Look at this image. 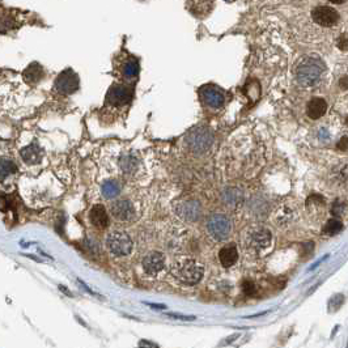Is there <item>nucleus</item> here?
<instances>
[{"label": "nucleus", "mask_w": 348, "mask_h": 348, "mask_svg": "<svg viewBox=\"0 0 348 348\" xmlns=\"http://www.w3.org/2000/svg\"><path fill=\"white\" fill-rule=\"evenodd\" d=\"M338 47L340 50H343V51L348 49V38L345 37V36H340V37H339Z\"/></svg>", "instance_id": "nucleus-27"}, {"label": "nucleus", "mask_w": 348, "mask_h": 348, "mask_svg": "<svg viewBox=\"0 0 348 348\" xmlns=\"http://www.w3.org/2000/svg\"><path fill=\"white\" fill-rule=\"evenodd\" d=\"M339 87L342 88V89H348V76L340 78V80H339Z\"/></svg>", "instance_id": "nucleus-31"}, {"label": "nucleus", "mask_w": 348, "mask_h": 348, "mask_svg": "<svg viewBox=\"0 0 348 348\" xmlns=\"http://www.w3.org/2000/svg\"><path fill=\"white\" fill-rule=\"evenodd\" d=\"M115 166L123 177H135V174L140 169V159L135 153L124 152L117 157Z\"/></svg>", "instance_id": "nucleus-8"}, {"label": "nucleus", "mask_w": 348, "mask_h": 348, "mask_svg": "<svg viewBox=\"0 0 348 348\" xmlns=\"http://www.w3.org/2000/svg\"><path fill=\"white\" fill-rule=\"evenodd\" d=\"M190 11L196 16H204L211 11V0H189Z\"/></svg>", "instance_id": "nucleus-20"}, {"label": "nucleus", "mask_w": 348, "mask_h": 348, "mask_svg": "<svg viewBox=\"0 0 348 348\" xmlns=\"http://www.w3.org/2000/svg\"><path fill=\"white\" fill-rule=\"evenodd\" d=\"M343 208H344V205H343L342 203L335 202L333 205V208H331V212H333V215H340L343 212Z\"/></svg>", "instance_id": "nucleus-29"}, {"label": "nucleus", "mask_w": 348, "mask_h": 348, "mask_svg": "<svg viewBox=\"0 0 348 348\" xmlns=\"http://www.w3.org/2000/svg\"><path fill=\"white\" fill-rule=\"evenodd\" d=\"M272 242L271 232L266 228H255L246 237V249L252 254H258L270 248Z\"/></svg>", "instance_id": "nucleus-4"}, {"label": "nucleus", "mask_w": 348, "mask_h": 348, "mask_svg": "<svg viewBox=\"0 0 348 348\" xmlns=\"http://www.w3.org/2000/svg\"><path fill=\"white\" fill-rule=\"evenodd\" d=\"M224 195L230 196V199H227L228 204H234V203H238L239 200H241V195H239V193H237L236 190H227V191L224 193Z\"/></svg>", "instance_id": "nucleus-26"}, {"label": "nucleus", "mask_w": 348, "mask_h": 348, "mask_svg": "<svg viewBox=\"0 0 348 348\" xmlns=\"http://www.w3.org/2000/svg\"><path fill=\"white\" fill-rule=\"evenodd\" d=\"M200 96L203 101L211 108L219 109L224 105V93L215 85H205L200 89Z\"/></svg>", "instance_id": "nucleus-12"}, {"label": "nucleus", "mask_w": 348, "mask_h": 348, "mask_svg": "<svg viewBox=\"0 0 348 348\" xmlns=\"http://www.w3.org/2000/svg\"><path fill=\"white\" fill-rule=\"evenodd\" d=\"M140 345H152V347H156L157 344H155V343H148V342H140Z\"/></svg>", "instance_id": "nucleus-33"}, {"label": "nucleus", "mask_w": 348, "mask_h": 348, "mask_svg": "<svg viewBox=\"0 0 348 348\" xmlns=\"http://www.w3.org/2000/svg\"><path fill=\"white\" fill-rule=\"evenodd\" d=\"M173 276L184 284L193 286L202 279L204 273V267L202 263L191 258H181L174 262L171 266Z\"/></svg>", "instance_id": "nucleus-1"}, {"label": "nucleus", "mask_w": 348, "mask_h": 348, "mask_svg": "<svg viewBox=\"0 0 348 348\" xmlns=\"http://www.w3.org/2000/svg\"><path fill=\"white\" fill-rule=\"evenodd\" d=\"M214 135L207 128H195L187 136V146L195 153H204L211 148Z\"/></svg>", "instance_id": "nucleus-5"}, {"label": "nucleus", "mask_w": 348, "mask_h": 348, "mask_svg": "<svg viewBox=\"0 0 348 348\" xmlns=\"http://www.w3.org/2000/svg\"><path fill=\"white\" fill-rule=\"evenodd\" d=\"M168 317L176 318V320H184V321L195 320V317H194V316H180V314H174V313H169Z\"/></svg>", "instance_id": "nucleus-28"}, {"label": "nucleus", "mask_w": 348, "mask_h": 348, "mask_svg": "<svg viewBox=\"0 0 348 348\" xmlns=\"http://www.w3.org/2000/svg\"><path fill=\"white\" fill-rule=\"evenodd\" d=\"M327 110V102L321 97H314L308 103V117L310 119H320Z\"/></svg>", "instance_id": "nucleus-16"}, {"label": "nucleus", "mask_w": 348, "mask_h": 348, "mask_svg": "<svg viewBox=\"0 0 348 348\" xmlns=\"http://www.w3.org/2000/svg\"><path fill=\"white\" fill-rule=\"evenodd\" d=\"M165 257L160 252H151L146 255L142 262L144 272L151 275V276H157L160 272L165 268Z\"/></svg>", "instance_id": "nucleus-10"}, {"label": "nucleus", "mask_w": 348, "mask_h": 348, "mask_svg": "<svg viewBox=\"0 0 348 348\" xmlns=\"http://www.w3.org/2000/svg\"><path fill=\"white\" fill-rule=\"evenodd\" d=\"M106 248L115 257H126L134 249V242L126 232L113 230L106 237Z\"/></svg>", "instance_id": "nucleus-3"}, {"label": "nucleus", "mask_w": 348, "mask_h": 348, "mask_svg": "<svg viewBox=\"0 0 348 348\" xmlns=\"http://www.w3.org/2000/svg\"><path fill=\"white\" fill-rule=\"evenodd\" d=\"M230 225L229 219L223 214H215L207 221V230H208L210 236L216 241H224L227 239L230 234Z\"/></svg>", "instance_id": "nucleus-6"}, {"label": "nucleus", "mask_w": 348, "mask_h": 348, "mask_svg": "<svg viewBox=\"0 0 348 348\" xmlns=\"http://www.w3.org/2000/svg\"><path fill=\"white\" fill-rule=\"evenodd\" d=\"M200 212H202V207L196 200H186L177 205V214L187 221L198 220Z\"/></svg>", "instance_id": "nucleus-13"}, {"label": "nucleus", "mask_w": 348, "mask_h": 348, "mask_svg": "<svg viewBox=\"0 0 348 348\" xmlns=\"http://www.w3.org/2000/svg\"><path fill=\"white\" fill-rule=\"evenodd\" d=\"M242 291L246 296H253L257 291V287H255L254 282L252 280H245L242 283Z\"/></svg>", "instance_id": "nucleus-25"}, {"label": "nucleus", "mask_w": 348, "mask_h": 348, "mask_svg": "<svg viewBox=\"0 0 348 348\" xmlns=\"http://www.w3.org/2000/svg\"><path fill=\"white\" fill-rule=\"evenodd\" d=\"M325 72V65L316 58H305L298 63L296 68V78L302 87L311 88L320 83Z\"/></svg>", "instance_id": "nucleus-2"}, {"label": "nucleus", "mask_w": 348, "mask_h": 348, "mask_svg": "<svg viewBox=\"0 0 348 348\" xmlns=\"http://www.w3.org/2000/svg\"><path fill=\"white\" fill-rule=\"evenodd\" d=\"M311 17H313L314 21L322 25V26H333L339 20L338 12L331 7L325 6L314 8L313 12H311Z\"/></svg>", "instance_id": "nucleus-11"}, {"label": "nucleus", "mask_w": 348, "mask_h": 348, "mask_svg": "<svg viewBox=\"0 0 348 348\" xmlns=\"http://www.w3.org/2000/svg\"><path fill=\"white\" fill-rule=\"evenodd\" d=\"M79 88V76L72 69H65L58 76L55 89L62 94H71Z\"/></svg>", "instance_id": "nucleus-9"}, {"label": "nucleus", "mask_w": 348, "mask_h": 348, "mask_svg": "<svg viewBox=\"0 0 348 348\" xmlns=\"http://www.w3.org/2000/svg\"><path fill=\"white\" fill-rule=\"evenodd\" d=\"M338 148L342 149V151H345V149H348V137H343V139L339 142Z\"/></svg>", "instance_id": "nucleus-30"}, {"label": "nucleus", "mask_w": 348, "mask_h": 348, "mask_svg": "<svg viewBox=\"0 0 348 348\" xmlns=\"http://www.w3.org/2000/svg\"><path fill=\"white\" fill-rule=\"evenodd\" d=\"M21 157L26 164L36 165L42 160V151L37 143H33L21 151Z\"/></svg>", "instance_id": "nucleus-18"}, {"label": "nucleus", "mask_w": 348, "mask_h": 348, "mask_svg": "<svg viewBox=\"0 0 348 348\" xmlns=\"http://www.w3.org/2000/svg\"><path fill=\"white\" fill-rule=\"evenodd\" d=\"M149 306H152V308H155V309H165L166 306L165 305H155V304H148Z\"/></svg>", "instance_id": "nucleus-32"}, {"label": "nucleus", "mask_w": 348, "mask_h": 348, "mask_svg": "<svg viewBox=\"0 0 348 348\" xmlns=\"http://www.w3.org/2000/svg\"><path fill=\"white\" fill-rule=\"evenodd\" d=\"M113 218L122 223H132L136 219V207L128 199H119L110 204Z\"/></svg>", "instance_id": "nucleus-7"}, {"label": "nucleus", "mask_w": 348, "mask_h": 348, "mask_svg": "<svg viewBox=\"0 0 348 348\" xmlns=\"http://www.w3.org/2000/svg\"><path fill=\"white\" fill-rule=\"evenodd\" d=\"M122 185L118 181H106L101 186V194L105 199H114L121 194Z\"/></svg>", "instance_id": "nucleus-19"}, {"label": "nucleus", "mask_w": 348, "mask_h": 348, "mask_svg": "<svg viewBox=\"0 0 348 348\" xmlns=\"http://www.w3.org/2000/svg\"><path fill=\"white\" fill-rule=\"evenodd\" d=\"M342 229V221L338 220V219H330V220H327L325 228H323V232L326 234H329V236H335V234H338Z\"/></svg>", "instance_id": "nucleus-22"}, {"label": "nucleus", "mask_w": 348, "mask_h": 348, "mask_svg": "<svg viewBox=\"0 0 348 348\" xmlns=\"http://www.w3.org/2000/svg\"><path fill=\"white\" fill-rule=\"evenodd\" d=\"M329 2H331V3H334V4H342V3H344V0H329Z\"/></svg>", "instance_id": "nucleus-34"}, {"label": "nucleus", "mask_w": 348, "mask_h": 348, "mask_svg": "<svg viewBox=\"0 0 348 348\" xmlns=\"http://www.w3.org/2000/svg\"><path fill=\"white\" fill-rule=\"evenodd\" d=\"M131 97H132V92L127 87H124V85H113L109 89V92H108L106 98L112 105H124V103H127L130 101Z\"/></svg>", "instance_id": "nucleus-14"}, {"label": "nucleus", "mask_w": 348, "mask_h": 348, "mask_svg": "<svg viewBox=\"0 0 348 348\" xmlns=\"http://www.w3.org/2000/svg\"><path fill=\"white\" fill-rule=\"evenodd\" d=\"M44 76V71H42V67L37 63H33L28 67V68L24 71V79L28 81L29 84H36L38 81L42 79Z\"/></svg>", "instance_id": "nucleus-21"}, {"label": "nucleus", "mask_w": 348, "mask_h": 348, "mask_svg": "<svg viewBox=\"0 0 348 348\" xmlns=\"http://www.w3.org/2000/svg\"><path fill=\"white\" fill-rule=\"evenodd\" d=\"M219 259L223 267L229 268L232 267L238 259V250H237L234 243H228L219 252Z\"/></svg>", "instance_id": "nucleus-15"}, {"label": "nucleus", "mask_w": 348, "mask_h": 348, "mask_svg": "<svg viewBox=\"0 0 348 348\" xmlns=\"http://www.w3.org/2000/svg\"><path fill=\"white\" fill-rule=\"evenodd\" d=\"M139 74V64L135 59H128L123 65V75L126 78L132 79Z\"/></svg>", "instance_id": "nucleus-24"}, {"label": "nucleus", "mask_w": 348, "mask_h": 348, "mask_svg": "<svg viewBox=\"0 0 348 348\" xmlns=\"http://www.w3.org/2000/svg\"><path fill=\"white\" fill-rule=\"evenodd\" d=\"M92 224L97 228H105L109 224V216L106 214V210L102 204H96L92 207L89 214Z\"/></svg>", "instance_id": "nucleus-17"}, {"label": "nucleus", "mask_w": 348, "mask_h": 348, "mask_svg": "<svg viewBox=\"0 0 348 348\" xmlns=\"http://www.w3.org/2000/svg\"><path fill=\"white\" fill-rule=\"evenodd\" d=\"M17 166L11 160H0V180H6L10 174L15 173Z\"/></svg>", "instance_id": "nucleus-23"}]
</instances>
